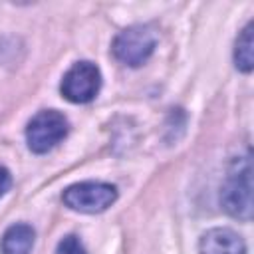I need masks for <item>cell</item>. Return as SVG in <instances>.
I'll use <instances>...</instances> for the list:
<instances>
[{
    "instance_id": "cell-1",
    "label": "cell",
    "mask_w": 254,
    "mask_h": 254,
    "mask_svg": "<svg viewBox=\"0 0 254 254\" xmlns=\"http://www.w3.org/2000/svg\"><path fill=\"white\" fill-rule=\"evenodd\" d=\"M220 204L238 220L252 218V167L248 153L230 163L220 189Z\"/></svg>"
},
{
    "instance_id": "cell-2",
    "label": "cell",
    "mask_w": 254,
    "mask_h": 254,
    "mask_svg": "<svg viewBox=\"0 0 254 254\" xmlns=\"http://www.w3.org/2000/svg\"><path fill=\"white\" fill-rule=\"evenodd\" d=\"M155 46H157V34L153 32V28L135 24L117 34L111 50L121 64L137 67L149 60Z\"/></svg>"
},
{
    "instance_id": "cell-3",
    "label": "cell",
    "mask_w": 254,
    "mask_h": 254,
    "mask_svg": "<svg viewBox=\"0 0 254 254\" xmlns=\"http://www.w3.org/2000/svg\"><path fill=\"white\" fill-rule=\"evenodd\" d=\"M67 135V119L54 109L40 111L26 127V141L34 153H48Z\"/></svg>"
},
{
    "instance_id": "cell-4",
    "label": "cell",
    "mask_w": 254,
    "mask_h": 254,
    "mask_svg": "<svg viewBox=\"0 0 254 254\" xmlns=\"http://www.w3.org/2000/svg\"><path fill=\"white\" fill-rule=\"evenodd\" d=\"M117 198V189L107 183H77L64 190V202L77 212H103Z\"/></svg>"
},
{
    "instance_id": "cell-5",
    "label": "cell",
    "mask_w": 254,
    "mask_h": 254,
    "mask_svg": "<svg viewBox=\"0 0 254 254\" xmlns=\"http://www.w3.org/2000/svg\"><path fill=\"white\" fill-rule=\"evenodd\" d=\"M101 87V73L95 64L91 62H77L73 64L64 79H62V95L71 103H87L91 101Z\"/></svg>"
},
{
    "instance_id": "cell-6",
    "label": "cell",
    "mask_w": 254,
    "mask_h": 254,
    "mask_svg": "<svg viewBox=\"0 0 254 254\" xmlns=\"http://www.w3.org/2000/svg\"><path fill=\"white\" fill-rule=\"evenodd\" d=\"M200 254H246L244 240L230 228H212L198 242Z\"/></svg>"
},
{
    "instance_id": "cell-7",
    "label": "cell",
    "mask_w": 254,
    "mask_h": 254,
    "mask_svg": "<svg viewBox=\"0 0 254 254\" xmlns=\"http://www.w3.org/2000/svg\"><path fill=\"white\" fill-rule=\"evenodd\" d=\"M34 238L36 232L30 224H12L0 242V250L2 254H30L32 246H34Z\"/></svg>"
},
{
    "instance_id": "cell-8",
    "label": "cell",
    "mask_w": 254,
    "mask_h": 254,
    "mask_svg": "<svg viewBox=\"0 0 254 254\" xmlns=\"http://www.w3.org/2000/svg\"><path fill=\"white\" fill-rule=\"evenodd\" d=\"M254 24L248 22L246 28L240 32L238 40H236V48H234V64L240 71L248 73L254 67V32H252Z\"/></svg>"
},
{
    "instance_id": "cell-9",
    "label": "cell",
    "mask_w": 254,
    "mask_h": 254,
    "mask_svg": "<svg viewBox=\"0 0 254 254\" xmlns=\"http://www.w3.org/2000/svg\"><path fill=\"white\" fill-rule=\"evenodd\" d=\"M56 254H87V252H85L83 244L79 242V238L69 234V236L60 240V244L56 248Z\"/></svg>"
},
{
    "instance_id": "cell-10",
    "label": "cell",
    "mask_w": 254,
    "mask_h": 254,
    "mask_svg": "<svg viewBox=\"0 0 254 254\" xmlns=\"http://www.w3.org/2000/svg\"><path fill=\"white\" fill-rule=\"evenodd\" d=\"M10 185H12V177H10L8 169L0 167V196L10 189Z\"/></svg>"
}]
</instances>
